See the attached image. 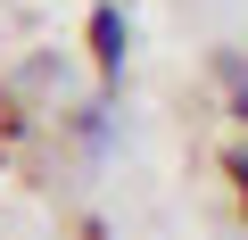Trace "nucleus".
<instances>
[{
	"label": "nucleus",
	"mask_w": 248,
	"mask_h": 240,
	"mask_svg": "<svg viewBox=\"0 0 248 240\" xmlns=\"http://www.w3.org/2000/svg\"><path fill=\"white\" fill-rule=\"evenodd\" d=\"M124 50H133V25H124V9H91V58H99V75H108V83L124 75Z\"/></svg>",
	"instance_id": "obj_1"
},
{
	"label": "nucleus",
	"mask_w": 248,
	"mask_h": 240,
	"mask_svg": "<svg viewBox=\"0 0 248 240\" xmlns=\"http://www.w3.org/2000/svg\"><path fill=\"white\" fill-rule=\"evenodd\" d=\"M215 75H223V91H232V108H240V116H248V58H223V66H215Z\"/></svg>",
	"instance_id": "obj_2"
},
{
	"label": "nucleus",
	"mask_w": 248,
	"mask_h": 240,
	"mask_svg": "<svg viewBox=\"0 0 248 240\" xmlns=\"http://www.w3.org/2000/svg\"><path fill=\"white\" fill-rule=\"evenodd\" d=\"M232 182H240V199H248V149H240V158H232Z\"/></svg>",
	"instance_id": "obj_3"
}]
</instances>
